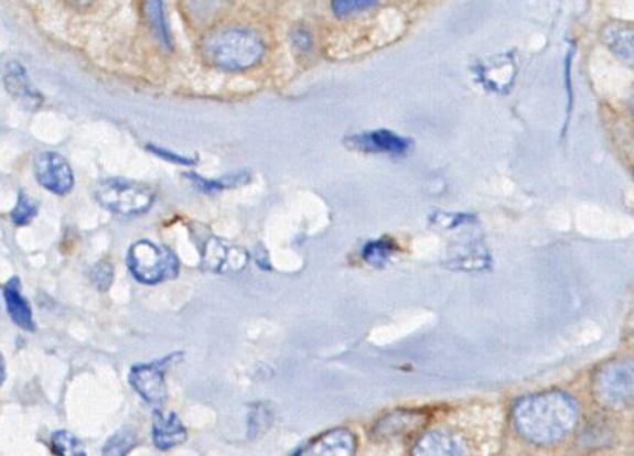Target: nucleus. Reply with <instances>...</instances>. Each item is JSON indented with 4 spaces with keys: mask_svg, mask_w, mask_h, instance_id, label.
<instances>
[{
    "mask_svg": "<svg viewBox=\"0 0 634 456\" xmlns=\"http://www.w3.org/2000/svg\"><path fill=\"white\" fill-rule=\"evenodd\" d=\"M598 37L612 57L634 70V21L609 19L600 25Z\"/></svg>",
    "mask_w": 634,
    "mask_h": 456,
    "instance_id": "6e6552de",
    "label": "nucleus"
},
{
    "mask_svg": "<svg viewBox=\"0 0 634 456\" xmlns=\"http://www.w3.org/2000/svg\"><path fill=\"white\" fill-rule=\"evenodd\" d=\"M595 401L606 409L634 403V360H614L600 367L593 379Z\"/></svg>",
    "mask_w": 634,
    "mask_h": 456,
    "instance_id": "39448f33",
    "label": "nucleus"
},
{
    "mask_svg": "<svg viewBox=\"0 0 634 456\" xmlns=\"http://www.w3.org/2000/svg\"><path fill=\"white\" fill-rule=\"evenodd\" d=\"M114 279V269L111 264L100 263L97 264L92 272V281L93 284L97 286V289L105 291L108 290L109 286L112 284Z\"/></svg>",
    "mask_w": 634,
    "mask_h": 456,
    "instance_id": "412c9836",
    "label": "nucleus"
},
{
    "mask_svg": "<svg viewBox=\"0 0 634 456\" xmlns=\"http://www.w3.org/2000/svg\"><path fill=\"white\" fill-rule=\"evenodd\" d=\"M353 145L358 150L369 152H387V154H404L408 150L409 142L386 130L370 132L351 139Z\"/></svg>",
    "mask_w": 634,
    "mask_h": 456,
    "instance_id": "ddd939ff",
    "label": "nucleus"
},
{
    "mask_svg": "<svg viewBox=\"0 0 634 456\" xmlns=\"http://www.w3.org/2000/svg\"><path fill=\"white\" fill-rule=\"evenodd\" d=\"M355 449L354 434L345 428H335L314 438L300 456H355Z\"/></svg>",
    "mask_w": 634,
    "mask_h": 456,
    "instance_id": "9d476101",
    "label": "nucleus"
},
{
    "mask_svg": "<svg viewBox=\"0 0 634 456\" xmlns=\"http://www.w3.org/2000/svg\"><path fill=\"white\" fill-rule=\"evenodd\" d=\"M139 445V434L133 428L125 426L112 434L101 447V456H127L137 449Z\"/></svg>",
    "mask_w": 634,
    "mask_h": 456,
    "instance_id": "2eb2a0df",
    "label": "nucleus"
},
{
    "mask_svg": "<svg viewBox=\"0 0 634 456\" xmlns=\"http://www.w3.org/2000/svg\"><path fill=\"white\" fill-rule=\"evenodd\" d=\"M6 84L8 91H10L12 96H15L17 99L23 100L28 107H40L41 96L33 90L23 66H20L19 63H10V65H8Z\"/></svg>",
    "mask_w": 634,
    "mask_h": 456,
    "instance_id": "4468645a",
    "label": "nucleus"
},
{
    "mask_svg": "<svg viewBox=\"0 0 634 456\" xmlns=\"http://www.w3.org/2000/svg\"><path fill=\"white\" fill-rule=\"evenodd\" d=\"M388 256V248L384 243H370L369 247L365 248V260H369L370 263H383V257Z\"/></svg>",
    "mask_w": 634,
    "mask_h": 456,
    "instance_id": "5701e85b",
    "label": "nucleus"
},
{
    "mask_svg": "<svg viewBox=\"0 0 634 456\" xmlns=\"http://www.w3.org/2000/svg\"><path fill=\"white\" fill-rule=\"evenodd\" d=\"M36 203L32 202L28 194L20 192L19 200H17L14 209L11 210V221L14 222L17 227L28 226V224L36 217Z\"/></svg>",
    "mask_w": 634,
    "mask_h": 456,
    "instance_id": "a211bd4d",
    "label": "nucleus"
},
{
    "mask_svg": "<svg viewBox=\"0 0 634 456\" xmlns=\"http://www.w3.org/2000/svg\"><path fill=\"white\" fill-rule=\"evenodd\" d=\"M632 113H633V118H634V97H633V101H632Z\"/></svg>",
    "mask_w": 634,
    "mask_h": 456,
    "instance_id": "a878e982",
    "label": "nucleus"
},
{
    "mask_svg": "<svg viewBox=\"0 0 634 456\" xmlns=\"http://www.w3.org/2000/svg\"><path fill=\"white\" fill-rule=\"evenodd\" d=\"M51 447L56 456H88L84 443L69 431H56L51 436Z\"/></svg>",
    "mask_w": 634,
    "mask_h": 456,
    "instance_id": "dca6fc26",
    "label": "nucleus"
},
{
    "mask_svg": "<svg viewBox=\"0 0 634 456\" xmlns=\"http://www.w3.org/2000/svg\"><path fill=\"white\" fill-rule=\"evenodd\" d=\"M71 2H72V6L84 8V7L90 6L93 0H71Z\"/></svg>",
    "mask_w": 634,
    "mask_h": 456,
    "instance_id": "393cba45",
    "label": "nucleus"
},
{
    "mask_svg": "<svg viewBox=\"0 0 634 456\" xmlns=\"http://www.w3.org/2000/svg\"><path fill=\"white\" fill-rule=\"evenodd\" d=\"M148 150H150L152 154L158 155V158L166 160V162L180 164V166L193 167L197 164L196 159L184 158V155H178L175 152L163 150V148L150 145Z\"/></svg>",
    "mask_w": 634,
    "mask_h": 456,
    "instance_id": "4be33fe9",
    "label": "nucleus"
},
{
    "mask_svg": "<svg viewBox=\"0 0 634 456\" xmlns=\"http://www.w3.org/2000/svg\"><path fill=\"white\" fill-rule=\"evenodd\" d=\"M411 456H469L466 443L448 430H433L413 446Z\"/></svg>",
    "mask_w": 634,
    "mask_h": 456,
    "instance_id": "1a4fd4ad",
    "label": "nucleus"
},
{
    "mask_svg": "<svg viewBox=\"0 0 634 456\" xmlns=\"http://www.w3.org/2000/svg\"><path fill=\"white\" fill-rule=\"evenodd\" d=\"M187 441V430L176 413L155 411L152 420V443L159 450H169Z\"/></svg>",
    "mask_w": 634,
    "mask_h": 456,
    "instance_id": "9b49d317",
    "label": "nucleus"
},
{
    "mask_svg": "<svg viewBox=\"0 0 634 456\" xmlns=\"http://www.w3.org/2000/svg\"><path fill=\"white\" fill-rule=\"evenodd\" d=\"M226 260V249L218 240L211 239L205 243V249H203V265L208 270H214V272H219L222 265Z\"/></svg>",
    "mask_w": 634,
    "mask_h": 456,
    "instance_id": "6ab92c4d",
    "label": "nucleus"
},
{
    "mask_svg": "<svg viewBox=\"0 0 634 456\" xmlns=\"http://www.w3.org/2000/svg\"><path fill=\"white\" fill-rule=\"evenodd\" d=\"M127 268L141 284L155 285L180 273V261L171 249L139 240L127 253Z\"/></svg>",
    "mask_w": 634,
    "mask_h": 456,
    "instance_id": "7ed1b4c3",
    "label": "nucleus"
},
{
    "mask_svg": "<svg viewBox=\"0 0 634 456\" xmlns=\"http://www.w3.org/2000/svg\"><path fill=\"white\" fill-rule=\"evenodd\" d=\"M96 200L101 208L121 217H138L150 210L154 193L147 185L127 180H105L96 185Z\"/></svg>",
    "mask_w": 634,
    "mask_h": 456,
    "instance_id": "20e7f679",
    "label": "nucleus"
},
{
    "mask_svg": "<svg viewBox=\"0 0 634 456\" xmlns=\"http://www.w3.org/2000/svg\"><path fill=\"white\" fill-rule=\"evenodd\" d=\"M579 408L560 391L524 397L514 405L513 422L519 436L536 446H554L577 428Z\"/></svg>",
    "mask_w": 634,
    "mask_h": 456,
    "instance_id": "f257e3e1",
    "label": "nucleus"
},
{
    "mask_svg": "<svg viewBox=\"0 0 634 456\" xmlns=\"http://www.w3.org/2000/svg\"><path fill=\"white\" fill-rule=\"evenodd\" d=\"M184 176L202 193H218L226 188L223 180H206L193 172L184 173Z\"/></svg>",
    "mask_w": 634,
    "mask_h": 456,
    "instance_id": "aec40b11",
    "label": "nucleus"
},
{
    "mask_svg": "<svg viewBox=\"0 0 634 456\" xmlns=\"http://www.w3.org/2000/svg\"><path fill=\"white\" fill-rule=\"evenodd\" d=\"M20 289L19 278L10 279L3 286V300H6L8 315L24 332H33L35 323H33L32 310Z\"/></svg>",
    "mask_w": 634,
    "mask_h": 456,
    "instance_id": "f8f14e48",
    "label": "nucleus"
},
{
    "mask_svg": "<svg viewBox=\"0 0 634 456\" xmlns=\"http://www.w3.org/2000/svg\"><path fill=\"white\" fill-rule=\"evenodd\" d=\"M37 183L50 193L66 196L75 185L74 172L61 154L53 151L40 152L33 162Z\"/></svg>",
    "mask_w": 634,
    "mask_h": 456,
    "instance_id": "0eeeda50",
    "label": "nucleus"
},
{
    "mask_svg": "<svg viewBox=\"0 0 634 456\" xmlns=\"http://www.w3.org/2000/svg\"><path fill=\"white\" fill-rule=\"evenodd\" d=\"M379 0H332L333 12L340 19H350L378 6Z\"/></svg>",
    "mask_w": 634,
    "mask_h": 456,
    "instance_id": "f3484780",
    "label": "nucleus"
},
{
    "mask_svg": "<svg viewBox=\"0 0 634 456\" xmlns=\"http://www.w3.org/2000/svg\"><path fill=\"white\" fill-rule=\"evenodd\" d=\"M202 56L211 66L223 70H245L265 56L261 37L248 29H223L209 33L201 45Z\"/></svg>",
    "mask_w": 634,
    "mask_h": 456,
    "instance_id": "f03ea898",
    "label": "nucleus"
},
{
    "mask_svg": "<svg viewBox=\"0 0 634 456\" xmlns=\"http://www.w3.org/2000/svg\"><path fill=\"white\" fill-rule=\"evenodd\" d=\"M294 42L295 45H299L300 48L302 50L311 48L312 44L311 37L310 35H308V33H304L303 31L295 33Z\"/></svg>",
    "mask_w": 634,
    "mask_h": 456,
    "instance_id": "b1692460",
    "label": "nucleus"
},
{
    "mask_svg": "<svg viewBox=\"0 0 634 456\" xmlns=\"http://www.w3.org/2000/svg\"><path fill=\"white\" fill-rule=\"evenodd\" d=\"M181 358H183V354L176 352L162 358V360L148 362V365H135L132 370H130V386L155 411H160L168 400L164 373H166L169 367L175 365Z\"/></svg>",
    "mask_w": 634,
    "mask_h": 456,
    "instance_id": "423d86ee",
    "label": "nucleus"
}]
</instances>
